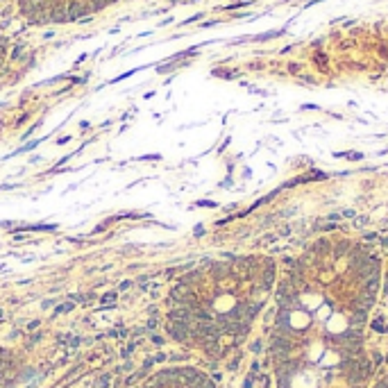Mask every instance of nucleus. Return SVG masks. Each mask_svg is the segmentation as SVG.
<instances>
[{"mask_svg": "<svg viewBox=\"0 0 388 388\" xmlns=\"http://www.w3.org/2000/svg\"><path fill=\"white\" fill-rule=\"evenodd\" d=\"M377 282V256L345 238H322L295 261L279 286V388L359 386L361 329Z\"/></svg>", "mask_w": 388, "mask_h": 388, "instance_id": "1", "label": "nucleus"}, {"mask_svg": "<svg viewBox=\"0 0 388 388\" xmlns=\"http://www.w3.org/2000/svg\"><path fill=\"white\" fill-rule=\"evenodd\" d=\"M273 279L275 261L268 256L207 261L175 284L168 300L170 332L177 341L218 350L247 329Z\"/></svg>", "mask_w": 388, "mask_h": 388, "instance_id": "2", "label": "nucleus"}, {"mask_svg": "<svg viewBox=\"0 0 388 388\" xmlns=\"http://www.w3.org/2000/svg\"><path fill=\"white\" fill-rule=\"evenodd\" d=\"M143 388H214L211 381L198 370H166L152 377Z\"/></svg>", "mask_w": 388, "mask_h": 388, "instance_id": "3", "label": "nucleus"}, {"mask_svg": "<svg viewBox=\"0 0 388 388\" xmlns=\"http://www.w3.org/2000/svg\"><path fill=\"white\" fill-rule=\"evenodd\" d=\"M3 55H5V41H3V37H0V59H3Z\"/></svg>", "mask_w": 388, "mask_h": 388, "instance_id": "4", "label": "nucleus"}, {"mask_svg": "<svg viewBox=\"0 0 388 388\" xmlns=\"http://www.w3.org/2000/svg\"><path fill=\"white\" fill-rule=\"evenodd\" d=\"M379 388H388V379H386V381H383V383H381V386H379Z\"/></svg>", "mask_w": 388, "mask_h": 388, "instance_id": "5", "label": "nucleus"}, {"mask_svg": "<svg viewBox=\"0 0 388 388\" xmlns=\"http://www.w3.org/2000/svg\"><path fill=\"white\" fill-rule=\"evenodd\" d=\"M386 293H388V279H386Z\"/></svg>", "mask_w": 388, "mask_h": 388, "instance_id": "6", "label": "nucleus"}]
</instances>
